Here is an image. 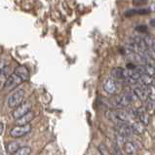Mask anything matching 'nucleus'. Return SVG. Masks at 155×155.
<instances>
[{
	"mask_svg": "<svg viewBox=\"0 0 155 155\" xmlns=\"http://www.w3.org/2000/svg\"><path fill=\"white\" fill-rule=\"evenodd\" d=\"M25 97V91L24 89H16L8 98V105L11 108H16L17 106L23 104V100Z\"/></svg>",
	"mask_w": 155,
	"mask_h": 155,
	"instance_id": "1",
	"label": "nucleus"
},
{
	"mask_svg": "<svg viewBox=\"0 0 155 155\" xmlns=\"http://www.w3.org/2000/svg\"><path fill=\"white\" fill-rule=\"evenodd\" d=\"M30 109H31V104H30L29 101H25V103L20 104L19 106H17L14 109V111L12 113L13 117L17 120V119L23 117L26 113H28L30 111Z\"/></svg>",
	"mask_w": 155,
	"mask_h": 155,
	"instance_id": "2",
	"label": "nucleus"
},
{
	"mask_svg": "<svg viewBox=\"0 0 155 155\" xmlns=\"http://www.w3.org/2000/svg\"><path fill=\"white\" fill-rule=\"evenodd\" d=\"M132 114L134 115V117H138L139 120L144 124V125H148L149 124V114H148V110L144 107H140L138 109H132L130 110Z\"/></svg>",
	"mask_w": 155,
	"mask_h": 155,
	"instance_id": "3",
	"label": "nucleus"
},
{
	"mask_svg": "<svg viewBox=\"0 0 155 155\" xmlns=\"http://www.w3.org/2000/svg\"><path fill=\"white\" fill-rule=\"evenodd\" d=\"M21 82H23V80H21L16 73H13L7 78V80L5 81V83H4V85H3V88L7 91H10V90L15 89V88L17 86H19Z\"/></svg>",
	"mask_w": 155,
	"mask_h": 155,
	"instance_id": "4",
	"label": "nucleus"
},
{
	"mask_svg": "<svg viewBox=\"0 0 155 155\" xmlns=\"http://www.w3.org/2000/svg\"><path fill=\"white\" fill-rule=\"evenodd\" d=\"M115 129H116V132L119 135L124 137V138H129V137L132 136L133 132L132 126L128 123H124V122H119L116 124L115 126Z\"/></svg>",
	"mask_w": 155,
	"mask_h": 155,
	"instance_id": "5",
	"label": "nucleus"
},
{
	"mask_svg": "<svg viewBox=\"0 0 155 155\" xmlns=\"http://www.w3.org/2000/svg\"><path fill=\"white\" fill-rule=\"evenodd\" d=\"M104 90L109 95H115L117 93L118 89H119V86H118V83L114 80L112 78H107L106 80L104 82V85H103Z\"/></svg>",
	"mask_w": 155,
	"mask_h": 155,
	"instance_id": "6",
	"label": "nucleus"
},
{
	"mask_svg": "<svg viewBox=\"0 0 155 155\" xmlns=\"http://www.w3.org/2000/svg\"><path fill=\"white\" fill-rule=\"evenodd\" d=\"M31 130V126L29 125H24V126H20L17 125L15 128H13L10 132V135L13 138H21L25 135H26Z\"/></svg>",
	"mask_w": 155,
	"mask_h": 155,
	"instance_id": "7",
	"label": "nucleus"
},
{
	"mask_svg": "<svg viewBox=\"0 0 155 155\" xmlns=\"http://www.w3.org/2000/svg\"><path fill=\"white\" fill-rule=\"evenodd\" d=\"M133 91H134L136 97L140 101H145L147 100H148V86H144L140 84V86L135 87Z\"/></svg>",
	"mask_w": 155,
	"mask_h": 155,
	"instance_id": "8",
	"label": "nucleus"
},
{
	"mask_svg": "<svg viewBox=\"0 0 155 155\" xmlns=\"http://www.w3.org/2000/svg\"><path fill=\"white\" fill-rule=\"evenodd\" d=\"M23 81H28L29 78V72L28 69L25 65H19L15 68V72Z\"/></svg>",
	"mask_w": 155,
	"mask_h": 155,
	"instance_id": "9",
	"label": "nucleus"
},
{
	"mask_svg": "<svg viewBox=\"0 0 155 155\" xmlns=\"http://www.w3.org/2000/svg\"><path fill=\"white\" fill-rule=\"evenodd\" d=\"M34 118V112L29 111L28 113H26L25 115H24L23 117H21L19 119H17V125L20 126H24V125H28V123L32 120Z\"/></svg>",
	"mask_w": 155,
	"mask_h": 155,
	"instance_id": "10",
	"label": "nucleus"
},
{
	"mask_svg": "<svg viewBox=\"0 0 155 155\" xmlns=\"http://www.w3.org/2000/svg\"><path fill=\"white\" fill-rule=\"evenodd\" d=\"M150 13L149 8L148 9H129L128 11L124 13L125 17H131L134 15H145Z\"/></svg>",
	"mask_w": 155,
	"mask_h": 155,
	"instance_id": "11",
	"label": "nucleus"
},
{
	"mask_svg": "<svg viewBox=\"0 0 155 155\" xmlns=\"http://www.w3.org/2000/svg\"><path fill=\"white\" fill-rule=\"evenodd\" d=\"M131 126H132L133 132H134L135 134H137V135L143 134L144 131H145L144 124H143L141 122H134V123L131 124Z\"/></svg>",
	"mask_w": 155,
	"mask_h": 155,
	"instance_id": "12",
	"label": "nucleus"
},
{
	"mask_svg": "<svg viewBox=\"0 0 155 155\" xmlns=\"http://www.w3.org/2000/svg\"><path fill=\"white\" fill-rule=\"evenodd\" d=\"M139 82H140L141 85H144V86H151L153 82H154V79L152 76H150V75H147V74H141V76L140 78Z\"/></svg>",
	"mask_w": 155,
	"mask_h": 155,
	"instance_id": "13",
	"label": "nucleus"
},
{
	"mask_svg": "<svg viewBox=\"0 0 155 155\" xmlns=\"http://www.w3.org/2000/svg\"><path fill=\"white\" fill-rule=\"evenodd\" d=\"M123 145H124V151H125L127 154L133 155L136 153V151H137L136 145L133 143H131V141H126V143H124Z\"/></svg>",
	"mask_w": 155,
	"mask_h": 155,
	"instance_id": "14",
	"label": "nucleus"
},
{
	"mask_svg": "<svg viewBox=\"0 0 155 155\" xmlns=\"http://www.w3.org/2000/svg\"><path fill=\"white\" fill-rule=\"evenodd\" d=\"M21 148L20 147V143L18 141H11L6 145V150L9 153H13L14 154L18 149Z\"/></svg>",
	"mask_w": 155,
	"mask_h": 155,
	"instance_id": "15",
	"label": "nucleus"
},
{
	"mask_svg": "<svg viewBox=\"0 0 155 155\" xmlns=\"http://www.w3.org/2000/svg\"><path fill=\"white\" fill-rule=\"evenodd\" d=\"M124 70L122 68H114L111 70V75L116 79H124Z\"/></svg>",
	"mask_w": 155,
	"mask_h": 155,
	"instance_id": "16",
	"label": "nucleus"
},
{
	"mask_svg": "<svg viewBox=\"0 0 155 155\" xmlns=\"http://www.w3.org/2000/svg\"><path fill=\"white\" fill-rule=\"evenodd\" d=\"M31 152V148L29 147H23L17 150L13 155H29Z\"/></svg>",
	"mask_w": 155,
	"mask_h": 155,
	"instance_id": "17",
	"label": "nucleus"
},
{
	"mask_svg": "<svg viewBox=\"0 0 155 155\" xmlns=\"http://www.w3.org/2000/svg\"><path fill=\"white\" fill-rule=\"evenodd\" d=\"M148 99L155 101V87L153 85L148 86Z\"/></svg>",
	"mask_w": 155,
	"mask_h": 155,
	"instance_id": "18",
	"label": "nucleus"
},
{
	"mask_svg": "<svg viewBox=\"0 0 155 155\" xmlns=\"http://www.w3.org/2000/svg\"><path fill=\"white\" fill-rule=\"evenodd\" d=\"M143 54L147 58H149V59L155 61V51H154V49H152V48H148V49L145 51Z\"/></svg>",
	"mask_w": 155,
	"mask_h": 155,
	"instance_id": "19",
	"label": "nucleus"
},
{
	"mask_svg": "<svg viewBox=\"0 0 155 155\" xmlns=\"http://www.w3.org/2000/svg\"><path fill=\"white\" fill-rule=\"evenodd\" d=\"M99 149H100V152H101V155H110L108 149L106 148V147H105L104 144H100Z\"/></svg>",
	"mask_w": 155,
	"mask_h": 155,
	"instance_id": "20",
	"label": "nucleus"
},
{
	"mask_svg": "<svg viewBox=\"0 0 155 155\" xmlns=\"http://www.w3.org/2000/svg\"><path fill=\"white\" fill-rule=\"evenodd\" d=\"M155 101H151V100H147V106H145V108H147V110H151L154 108V105H155Z\"/></svg>",
	"mask_w": 155,
	"mask_h": 155,
	"instance_id": "21",
	"label": "nucleus"
},
{
	"mask_svg": "<svg viewBox=\"0 0 155 155\" xmlns=\"http://www.w3.org/2000/svg\"><path fill=\"white\" fill-rule=\"evenodd\" d=\"M137 31H139L140 33H145L147 31V28L145 25H140L138 28H136Z\"/></svg>",
	"mask_w": 155,
	"mask_h": 155,
	"instance_id": "22",
	"label": "nucleus"
},
{
	"mask_svg": "<svg viewBox=\"0 0 155 155\" xmlns=\"http://www.w3.org/2000/svg\"><path fill=\"white\" fill-rule=\"evenodd\" d=\"M147 2V0H133V3L134 5L136 6H140V5H143Z\"/></svg>",
	"mask_w": 155,
	"mask_h": 155,
	"instance_id": "23",
	"label": "nucleus"
},
{
	"mask_svg": "<svg viewBox=\"0 0 155 155\" xmlns=\"http://www.w3.org/2000/svg\"><path fill=\"white\" fill-rule=\"evenodd\" d=\"M113 155H123V153L121 152V150L117 144H115V147H114V154Z\"/></svg>",
	"mask_w": 155,
	"mask_h": 155,
	"instance_id": "24",
	"label": "nucleus"
},
{
	"mask_svg": "<svg viewBox=\"0 0 155 155\" xmlns=\"http://www.w3.org/2000/svg\"><path fill=\"white\" fill-rule=\"evenodd\" d=\"M149 10L150 12H155V3L151 4V5L149 6Z\"/></svg>",
	"mask_w": 155,
	"mask_h": 155,
	"instance_id": "25",
	"label": "nucleus"
},
{
	"mask_svg": "<svg viewBox=\"0 0 155 155\" xmlns=\"http://www.w3.org/2000/svg\"><path fill=\"white\" fill-rule=\"evenodd\" d=\"M3 132H4V123L1 122V131H0V134H3Z\"/></svg>",
	"mask_w": 155,
	"mask_h": 155,
	"instance_id": "26",
	"label": "nucleus"
},
{
	"mask_svg": "<svg viewBox=\"0 0 155 155\" xmlns=\"http://www.w3.org/2000/svg\"><path fill=\"white\" fill-rule=\"evenodd\" d=\"M150 25H152V26H155V19H153V20H151L150 21Z\"/></svg>",
	"mask_w": 155,
	"mask_h": 155,
	"instance_id": "27",
	"label": "nucleus"
},
{
	"mask_svg": "<svg viewBox=\"0 0 155 155\" xmlns=\"http://www.w3.org/2000/svg\"><path fill=\"white\" fill-rule=\"evenodd\" d=\"M151 48H152V49H154V51H155V42L153 43V45H152V47H151Z\"/></svg>",
	"mask_w": 155,
	"mask_h": 155,
	"instance_id": "28",
	"label": "nucleus"
},
{
	"mask_svg": "<svg viewBox=\"0 0 155 155\" xmlns=\"http://www.w3.org/2000/svg\"><path fill=\"white\" fill-rule=\"evenodd\" d=\"M1 155H3V154H2V153H1Z\"/></svg>",
	"mask_w": 155,
	"mask_h": 155,
	"instance_id": "29",
	"label": "nucleus"
}]
</instances>
